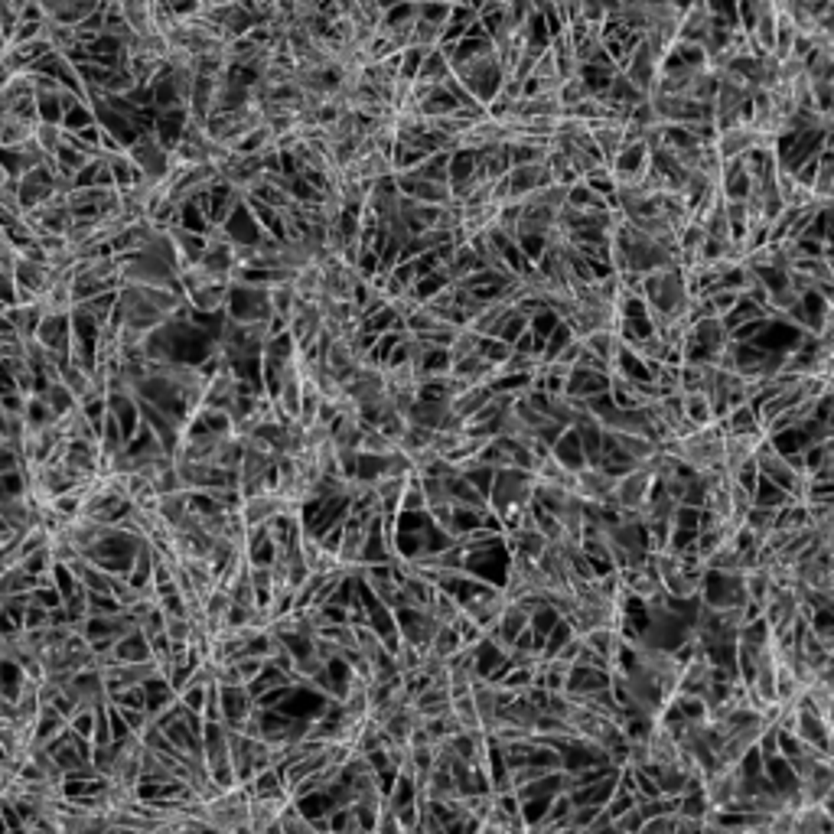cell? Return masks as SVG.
Masks as SVG:
<instances>
[{
	"label": "cell",
	"instance_id": "6da1fadb",
	"mask_svg": "<svg viewBox=\"0 0 834 834\" xmlns=\"http://www.w3.org/2000/svg\"><path fill=\"white\" fill-rule=\"evenodd\" d=\"M43 11L52 23H62V27H79L98 11L95 0H52V4H43Z\"/></svg>",
	"mask_w": 834,
	"mask_h": 834
},
{
	"label": "cell",
	"instance_id": "7a4b0ae2",
	"mask_svg": "<svg viewBox=\"0 0 834 834\" xmlns=\"http://www.w3.org/2000/svg\"><path fill=\"white\" fill-rule=\"evenodd\" d=\"M62 124H46V121H36V131H33V141H36V147H40L46 157H56V151L62 147Z\"/></svg>",
	"mask_w": 834,
	"mask_h": 834
}]
</instances>
